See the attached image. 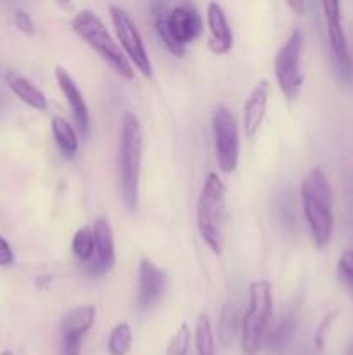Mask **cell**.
I'll list each match as a JSON object with an SVG mask.
<instances>
[{"label": "cell", "mask_w": 353, "mask_h": 355, "mask_svg": "<svg viewBox=\"0 0 353 355\" xmlns=\"http://www.w3.org/2000/svg\"><path fill=\"white\" fill-rule=\"evenodd\" d=\"M14 24H16L17 30L24 35H33L35 33V24L33 19H31L30 14L23 9H17L14 12Z\"/></svg>", "instance_id": "28"}, {"label": "cell", "mask_w": 353, "mask_h": 355, "mask_svg": "<svg viewBox=\"0 0 353 355\" xmlns=\"http://www.w3.org/2000/svg\"><path fill=\"white\" fill-rule=\"evenodd\" d=\"M289 7H291V9H296L298 14H305L308 3L307 2H289Z\"/></svg>", "instance_id": "30"}, {"label": "cell", "mask_w": 353, "mask_h": 355, "mask_svg": "<svg viewBox=\"0 0 353 355\" xmlns=\"http://www.w3.org/2000/svg\"><path fill=\"white\" fill-rule=\"evenodd\" d=\"M142 165V128L135 114L127 113L121 123L120 149H118V179L125 207L137 210L138 184Z\"/></svg>", "instance_id": "4"}, {"label": "cell", "mask_w": 353, "mask_h": 355, "mask_svg": "<svg viewBox=\"0 0 353 355\" xmlns=\"http://www.w3.org/2000/svg\"><path fill=\"white\" fill-rule=\"evenodd\" d=\"M227 222V189L218 173L210 172L204 179L199 198H197L196 224L203 241L217 255H220L225 248Z\"/></svg>", "instance_id": "1"}, {"label": "cell", "mask_w": 353, "mask_h": 355, "mask_svg": "<svg viewBox=\"0 0 353 355\" xmlns=\"http://www.w3.org/2000/svg\"><path fill=\"white\" fill-rule=\"evenodd\" d=\"M338 277L353 297V250H346L338 259Z\"/></svg>", "instance_id": "25"}, {"label": "cell", "mask_w": 353, "mask_h": 355, "mask_svg": "<svg viewBox=\"0 0 353 355\" xmlns=\"http://www.w3.org/2000/svg\"><path fill=\"white\" fill-rule=\"evenodd\" d=\"M14 263V252L6 238L0 236V267H10Z\"/></svg>", "instance_id": "29"}, {"label": "cell", "mask_w": 353, "mask_h": 355, "mask_svg": "<svg viewBox=\"0 0 353 355\" xmlns=\"http://www.w3.org/2000/svg\"><path fill=\"white\" fill-rule=\"evenodd\" d=\"M7 85L12 90L14 96L19 97L30 107H33L37 111L47 110V97H45V94L30 78H26L23 75H17V73H9L7 75Z\"/></svg>", "instance_id": "16"}, {"label": "cell", "mask_w": 353, "mask_h": 355, "mask_svg": "<svg viewBox=\"0 0 353 355\" xmlns=\"http://www.w3.org/2000/svg\"><path fill=\"white\" fill-rule=\"evenodd\" d=\"M338 312H331V314L325 315L324 319L320 321V324H318L317 331H315V347H317V350H324L325 347V340H327V335L329 331H331L332 324L336 322V319H338Z\"/></svg>", "instance_id": "26"}, {"label": "cell", "mask_w": 353, "mask_h": 355, "mask_svg": "<svg viewBox=\"0 0 353 355\" xmlns=\"http://www.w3.org/2000/svg\"><path fill=\"white\" fill-rule=\"evenodd\" d=\"M55 82H57L64 99L68 101L69 107H71L73 118H75L80 134L87 135L90 128V113L78 83L75 82L71 73L66 68H62V66H55Z\"/></svg>", "instance_id": "13"}, {"label": "cell", "mask_w": 353, "mask_h": 355, "mask_svg": "<svg viewBox=\"0 0 353 355\" xmlns=\"http://www.w3.org/2000/svg\"><path fill=\"white\" fill-rule=\"evenodd\" d=\"M51 130L52 137H54L55 144H57L59 151L62 153V156L66 158H73V156L78 153V135L76 130L73 128V125H69V121L62 116H54L51 120Z\"/></svg>", "instance_id": "17"}, {"label": "cell", "mask_w": 353, "mask_h": 355, "mask_svg": "<svg viewBox=\"0 0 353 355\" xmlns=\"http://www.w3.org/2000/svg\"><path fill=\"white\" fill-rule=\"evenodd\" d=\"M166 288V274L152 260L142 259L138 263L137 279V307L147 312L161 300Z\"/></svg>", "instance_id": "10"}, {"label": "cell", "mask_w": 353, "mask_h": 355, "mask_svg": "<svg viewBox=\"0 0 353 355\" xmlns=\"http://www.w3.org/2000/svg\"><path fill=\"white\" fill-rule=\"evenodd\" d=\"M73 255L83 263H89L93 257V231L90 225H83L71 239Z\"/></svg>", "instance_id": "23"}, {"label": "cell", "mask_w": 353, "mask_h": 355, "mask_svg": "<svg viewBox=\"0 0 353 355\" xmlns=\"http://www.w3.org/2000/svg\"><path fill=\"white\" fill-rule=\"evenodd\" d=\"M83 336L73 333H61V350L59 355H80Z\"/></svg>", "instance_id": "27"}, {"label": "cell", "mask_w": 353, "mask_h": 355, "mask_svg": "<svg viewBox=\"0 0 353 355\" xmlns=\"http://www.w3.org/2000/svg\"><path fill=\"white\" fill-rule=\"evenodd\" d=\"M305 37L301 30H294L279 49L273 61L275 78L280 90L287 99H296L303 87V71H301V54H303Z\"/></svg>", "instance_id": "7"}, {"label": "cell", "mask_w": 353, "mask_h": 355, "mask_svg": "<svg viewBox=\"0 0 353 355\" xmlns=\"http://www.w3.org/2000/svg\"><path fill=\"white\" fill-rule=\"evenodd\" d=\"M132 342H134V335H132V328L127 322H118L109 333L107 338V352L109 355H127L132 349Z\"/></svg>", "instance_id": "22"}, {"label": "cell", "mask_w": 353, "mask_h": 355, "mask_svg": "<svg viewBox=\"0 0 353 355\" xmlns=\"http://www.w3.org/2000/svg\"><path fill=\"white\" fill-rule=\"evenodd\" d=\"M109 14H111V21H113L114 31H116L118 42H120V47L123 49L125 55L128 58L130 64L135 66L142 75L151 78L152 76L151 59H149L147 49H145L144 40H142V35L141 31H138L135 21L132 19V16L123 9V7L116 6V3H111Z\"/></svg>", "instance_id": "8"}, {"label": "cell", "mask_w": 353, "mask_h": 355, "mask_svg": "<svg viewBox=\"0 0 353 355\" xmlns=\"http://www.w3.org/2000/svg\"><path fill=\"white\" fill-rule=\"evenodd\" d=\"M325 23H327V37L331 44V52L334 55V61L338 64V71H350V58H348V40H346L345 28H343L341 17V3L339 2H322Z\"/></svg>", "instance_id": "12"}, {"label": "cell", "mask_w": 353, "mask_h": 355, "mask_svg": "<svg viewBox=\"0 0 353 355\" xmlns=\"http://www.w3.org/2000/svg\"><path fill=\"white\" fill-rule=\"evenodd\" d=\"M190 347V329L187 324H180L175 335L170 340L166 347V355H187Z\"/></svg>", "instance_id": "24"}, {"label": "cell", "mask_w": 353, "mask_h": 355, "mask_svg": "<svg viewBox=\"0 0 353 355\" xmlns=\"http://www.w3.org/2000/svg\"><path fill=\"white\" fill-rule=\"evenodd\" d=\"M197 355H215V336L211 329V322L204 312L197 315L196 333H194Z\"/></svg>", "instance_id": "21"}, {"label": "cell", "mask_w": 353, "mask_h": 355, "mask_svg": "<svg viewBox=\"0 0 353 355\" xmlns=\"http://www.w3.org/2000/svg\"><path fill=\"white\" fill-rule=\"evenodd\" d=\"M298 324V315L296 309H289L286 314L282 315L277 326L273 328V331L269 336V347L273 354H282L287 349V345L291 343V338L294 335V329Z\"/></svg>", "instance_id": "19"}, {"label": "cell", "mask_w": 353, "mask_h": 355, "mask_svg": "<svg viewBox=\"0 0 353 355\" xmlns=\"http://www.w3.org/2000/svg\"><path fill=\"white\" fill-rule=\"evenodd\" d=\"M96 315V307H92V305H82V307L73 309L62 318L61 333H73V335L85 336L87 331L93 326Z\"/></svg>", "instance_id": "18"}, {"label": "cell", "mask_w": 353, "mask_h": 355, "mask_svg": "<svg viewBox=\"0 0 353 355\" xmlns=\"http://www.w3.org/2000/svg\"><path fill=\"white\" fill-rule=\"evenodd\" d=\"M0 355H14V352H12V350H3V352Z\"/></svg>", "instance_id": "33"}, {"label": "cell", "mask_w": 353, "mask_h": 355, "mask_svg": "<svg viewBox=\"0 0 353 355\" xmlns=\"http://www.w3.org/2000/svg\"><path fill=\"white\" fill-rule=\"evenodd\" d=\"M151 9L159 40L175 58H182L187 45L192 44L203 31V19L197 7L190 2H182L168 9L166 3L159 2L152 3Z\"/></svg>", "instance_id": "2"}, {"label": "cell", "mask_w": 353, "mask_h": 355, "mask_svg": "<svg viewBox=\"0 0 353 355\" xmlns=\"http://www.w3.org/2000/svg\"><path fill=\"white\" fill-rule=\"evenodd\" d=\"M215 151L218 166L224 173H230L239 163V128L234 113L225 104H218L211 118Z\"/></svg>", "instance_id": "9"}, {"label": "cell", "mask_w": 353, "mask_h": 355, "mask_svg": "<svg viewBox=\"0 0 353 355\" xmlns=\"http://www.w3.org/2000/svg\"><path fill=\"white\" fill-rule=\"evenodd\" d=\"M241 321L242 319L239 318V307L235 305V302H225L220 312V321H218V336H220V342L225 347L234 343L235 336L241 331Z\"/></svg>", "instance_id": "20"}, {"label": "cell", "mask_w": 353, "mask_h": 355, "mask_svg": "<svg viewBox=\"0 0 353 355\" xmlns=\"http://www.w3.org/2000/svg\"><path fill=\"white\" fill-rule=\"evenodd\" d=\"M51 281H52V276H40L35 284H37L38 288H45L48 283H51Z\"/></svg>", "instance_id": "31"}, {"label": "cell", "mask_w": 353, "mask_h": 355, "mask_svg": "<svg viewBox=\"0 0 353 355\" xmlns=\"http://www.w3.org/2000/svg\"><path fill=\"white\" fill-rule=\"evenodd\" d=\"M71 28L82 40L87 42V45H90V47L107 62V64H111V68H113L118 75H121L127 80L135 78L134 66L130 64V61H128V58L125 55V52L121 51L118 42H114V38L111 37L104 21L100 19L93 10H78V12L75 14V17H73Z\"/></svg>", "instance_id": "5"}, {"label": "cell", "mask_w": 353, "mask_h": 355, "mask_svg": "<svg viewBox=\"0 0 353 355\" xmlns=\"http://www.w3.org/2000/svg\"><path fill=\"white\" fill-rule=\"evenodd\" d=\"M346 355H353V338L350 340L348 347H346Z\"/></svg>", "instance_id": "32"}, {"label": "cell", "mask_w": 353, "mask_h": 355, "mask_svg": "<svg viewBox=\"0 0 353 355\" xmlns=\"http://www.w3.org/2000/svg\"><path fill=\"white\" fill-rule=\"evenodd\" d=\"M303 214L317 248L329 245L334 229L332 191L327 177L320 168H311L301 182Z\"/></svg>", "instance_id": "3"}, {"label": "cell", "mask_w": 353, "mask_h": 355, "mask_svg": "<svg viewBox=\"0 0 353 355\" xmlns=\"http://www.w3.org/2000/svg\"><path fill=\"white\" fill-rule=\"evenodd\" d=\"M270 82L266 78L260 80L253 87L251 94L244 103V116H242V125L248 137H255L256 132L260 130L263 123V118L266 113V104H269Z\"/></svg>", "instance_id": "15"}, {"label": "cell", "mask_w": 353, "mask_h": 355, "mask_svg": "<svg viewBox=\"0 0 353 355\" xmlns=\"http://www.w3.org/2000/svg\"><path fill=\"white\" fill-rule=\"evenodd\" d=\"M206 23L210 28V45L215 54H227L234 44V33L228 24L227 14L218 2H210L206 7Z\"/></svg>", "instance_id": "14"}, {"label": "cell", "mask_w": 353, "mask_h": 355, "mask_svg": "<svg viewBox=\"0 0 353 355\" xmlns=\"http://www.w3.org/2000/svg\"><path fill=\"white\" fill-rule=\"evenodd\" d=\"M93 257L87 267L93 276H102L109 272L116 262V252H114V236L109 220L106 217H97L93 222Z\"/></svg>", "instance_id": "11"}, {"label": "cell", "mask_w": 353, "mask_h": 355, "mask_svg": "<svg viewBox=\"0 0 353 355\" xmlns=\"http://www.w3.org/2000/svg\"><path fill=\"white\" fill-rule=\"evenodd\" d=\"M272 284L266 279L249 284L248 311L241 321V347L244 355H256L262 349L266 328L272 319Z\"/></svg>", "instance_id": "6"}]
</instances>
